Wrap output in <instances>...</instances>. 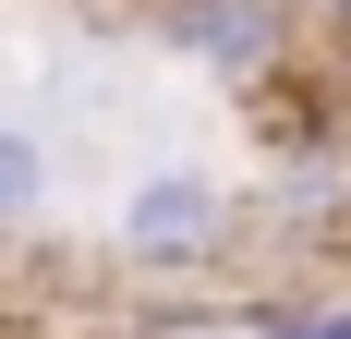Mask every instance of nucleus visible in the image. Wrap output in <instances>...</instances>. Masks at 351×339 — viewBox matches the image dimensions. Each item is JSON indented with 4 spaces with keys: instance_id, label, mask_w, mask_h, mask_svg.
<instances>
[{
    "instance_id": "obj_1",
    "label": "nucleus",
    "mask_w": 351,
    "mask_h": 339,
    "mask_svg": "<svg viewBox=\"0 0 351 339\" xmlns=\"http://www.w3.org/2000/svg\"><path fill=\"white\" fill-rule=\"evenodd\" d=\"M243 242V194L218 170H145L134 194L109 206V255L145 279V291H194L218 279V255Z\"/></svg>"
},
{
    "instance_id": "obj_2",
    "label": "nucleus",
    "mask_w": 351,
    "mask_h": 339,
    "mask_svg": "<svg viewBox=\"0 0 351 339\" xmlns=\"http://www.w3.org/2000/svg\"><path fill=\"white\" fill-rule=\"evenodd\" d=\"M303 0H145V36L170 49V61L218 73L230 97H267L291 61H303Z\"/></svg>"
},
{
    "instance_id": "obj_3",
    "label": "nucleus",
    "mask_w": 351,
    "mask_h": 339,
    "mask_svg": "<svg viewBox=\"0 0 351 339\" xmlns=\"http://www.w3.org/2000/svg\"><path fill=\"white\" fill-rule=\"evenodd\" d=\"M243 218H254V242H339L351 231V170L339 158H279Z\"/></svg>"
},
{
    "instance_id": "obj_4",
    "label": "nucleus",
    "mask_w": 351,
    "mask_h": 339,
    "mask_svg": "<svg viewBox=\"0 0 351 339\" xmlns=\"http://www.w3.org/2000/svg\"><path fill=\"white\" fill-rule=\"evenodd\" d=\"M36 218H49V134L0 121V242H25Z\"/></svg>"
},
{
    "instance_id": "obj_5",
    "label": "nucleus",
    "mask_w": 351,
    "mask_h": 339,
    "mask_svg": "<svg viewBox=\"0 0 351 339\" xmlns=\"http://www.w3.org/2000/svg\"><path fill=\"white\" fill-rule=\"evenodd\" d=\"M243 339H351V291H279L243 315Z\"/></svg>"
},
{
    "instance_id": "obj_6",
    "label": "nucleus",
    "mask_w": 351,
    "mask_h": 339,
    "mask_svg": "<svg viewBox=\"0 0 351 339\" xmlns=\"http://www.w3.org/2000/svg\"><path fill=\"white\" fill-rule=\"evenodd\" d=\"M121 339H230V315H218V303H194V291H158V303H134V315H121Z\"/></svg>"
},
{
    "instance_id": "obj_7",
    "label": "nucleus",
    "mask_w": 351,
    "mask_h": 339,
    "mask_svg": "<svg viewBox=\"0 0 351 339\" xmlns=\"http://www.w3.org/2000/svg\"><path fill=\"white\" fill-rule=\"evenodd\" d=\"M315 36H327V61L351 73V0H315Z\"/></svg>"
}]
</instances>
